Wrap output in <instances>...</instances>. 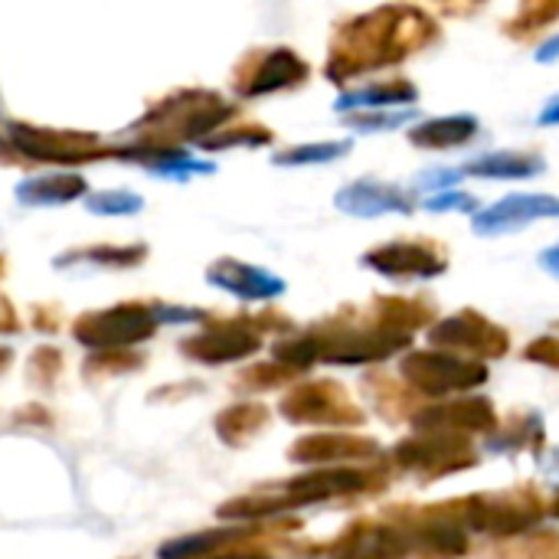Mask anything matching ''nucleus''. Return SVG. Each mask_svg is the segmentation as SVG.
<instances>
[{
	"label": "nucleus",
	"instance_id": "f257e3e1",
	"mask_svg": "<svg viewBox=\"0 0 559 559\" xmlns=\"http://www.w3.org/2000/svg\"><path fill=\"white\" fill-rule=\"evenodd\" d=\"M439 23L423 7L386 3L337 26L324 72L331 82L347 85L367 72L400 66L419 49L439 43Z\"/></svg>",
	"mask_w": 559,
	"mask_h": 559
},
{
	"label": "nucleus",
	"instance_id": "f03ea898",
	"mask_svg": "<svg viewBox=\"0 0 559 559\" xmlns=\"http://www.w3.org/2000/svg\"><path fill=\"white\" fill-rule=\"evenodd\" d=\"M357 311H341L314 328H308V341L314 347V364H341V367H364L383 364L409 347V337L383 331L370 318H354Z\"/></svg>",
	"mask_w": 559,
	"mask_h": 559
},
{
	"label": "nucleus",
	"instance_id": "7ed1b4c3",
	"mask_svg": "<svg viewBox=\"0 0 559 559\" xmlns=\"http://www.w3.org/2000/svg\"><path fill=\"white\" fill-rule=\"evenodd\" d=\"M459 521L468 531L514 540L527 531H537V524L547 518V504L534 485H518L511 491H491V495H468L459 498Z\"/></svg>",
	"mask_w": 559,
	"mask_h": 559
},
{
	"label": "nucleus",
	"instance_id": "20e7f679",
	"mask_svg": "<svg viewBox=\"0 0 559 559\" xmlns=\"http://www.w3.org/2000/svg\"><path fill=\"white\" fill-rule=\"evenodd\" d=\"M423 559H455L465 557L468 534L459 521V504H432V508H390L383 514Z\"/></svg>",
	"mask_w": 559,
	"mask_h": 559
},
{
	"label": "nucleus",
	"instance_id": "39448f33",
	"mask_svg": "<svg viewBox=\"0 0 559 559\" xmlns=\"http://www.w3.org/2000/svg\"><path fill=\"white\" fill-rule=\"evenodd\" d=\"M403 383L429 400H455V393H472L488 383V367L449 350H409L400 360Z\"/></svg>",
	"mask_w": 559,
	"mask_h": 559
},
{
	"label": "nucleus",
	"instance_id": "423d86ee",
	"mask_svg": "<svg viewBox=\"0 0 559 559\" xmlns=\"http://www.w3.org/2000/svg\"><path fill=\"white\" fill-rule=\"evenodd\" d=\"M393 465L416 475L419 481H439L478 465V449L472 439L445 432H416L393 445Z\"/></svg>",
	"mask_w": 559,
	"mask_h": 559
},
{
	"label": "nucleus",
	"instance_id": "0eeeda50",
	"mask_svg": "<svg viewBox=\"0 0 559 559\" xmlns=\"http://www.w3.org/2000/svg\"><path fill=\"white\" fill-rule=\"evenodd\" d=\"M282 416L295 426H331V429H360L367 413L350 400L337 380H311L285 393Z\"/></svg>",
	"mask_w": 559,
	"mask_h": 559
},
{
	"label": "nucleus",
	"instance_id": "6e6552de",
	"mask_svg": "<svg viewBox=\"0 0 559 559\" xmlns=\"http://www.w3.org/2000/svg\"><path fill=\"white\" fill-rule=\"evenodd\" d=\"M429 344L436 350H449V354H472L478 360H501L511 350V334L485 318L481 311H455L442 321H436L429 328Z\"/></svg>",
	"mask_w": 559,
	"mask_h": 559
},
{
	"label": "nucleus",
	"instance_id": "1a4fd4ad",
	"mask_svg": "<svg viewBox=\"0 0 559 559\" xmlns=\"http://www.w3.org/2000/svg\"><path fill=\"white\" fill-rule=\"evenodd\" d=\"M360 262L386 278H439L449 272V252L436 239H393L364 252Z\"/></svg>",
	"mask_w": 559,
	"mask_h": 559
},
{
	"label": "nucleus",
	"instance_id": "9d476101",
	"mask_svg": "<svg viewBox=\"0 0 559 559\" xmlns=\"http://www.w3.org/2000/svg\"><path fill=\"white\" fill-rule=\"evenodd\" d=\"M416 432H445V436H491L501 419L488 396H455L432 406H419L409 419Z\"/></svg>",
	"mask_w": 559,
	"mask_h": 559
},
{
	"label": "nucleus",
	"instance_id": "9b49d317",
	"mask_svg": "<svg viewBox=\"0 0 559 559\" xmlns=\"http://www.w3.org/2000/svg\"><path fill=\"white\" fill-rule=\"evenodd\" d=\"M386 488V475L380 468H321V472H305L285 485V495L295 498L298 504H318L331 498H357V495H373Z\"/></svg>",
	"mask_w": 559,
	"mask_h": 559
},
{
	"label": "nucleus",
	"instance_id": "f8f14e48",
	"mask_svg": "<svg viewBox=\"0 0 559 559\" xmlns=\"http://www.w3.org/2000/svg\"><path fill=\"white\" fill-rule=\"evenodd\" d=\"M324 550L331 559H406L413 554L406 537L386 518H360L347 524Z\"/></svg>",
	"mask_w": 559,
	"mask_h": 559
},
{
	"label": "nucleus",
	"instance_id": "ddd939ff",
	"mask_svg": "<svg viewBox=\"0 0 559 559\" xmlns=\"http://www.w3.org/2000/svg\"><path fill=\"white\" fill-rule=\"evenodd\" d=\"M537 219H559V197L550 193H508L504 200L485 206L472 216L478 236H508Z\"/></svg>",
	"mask_w": 559,
	"mask_h": 559
},
{
	"label": "nucleus",
	"instance_id": "4468645a",
	"mask_svg": "<svg viewBox=\"0 0 559 559\" xmlns=\"http://www.w3.org/2000/svg\"><path fill=\"white\" fill-rule=\"evenodd\" d=\"M311 75V66L295 52V49H265L259 52L249 69L239 75V92L255 98V95H272V92H285V88H295V85H305Z\"/></svg>",
	"mask_w": 559,
	"mask_h": 559
},
{
	"label": "nucleus",
	"instance_id": "2eb2a0df",
	"mask_svg": "<svg viewBox=\"0 0 559 559\" xmlns=\"http://www.w3.org/2000/svg\"><path fill=\"white\" fill-rule=\"evenodd\" d=\"M292 462L298 465H331L344 468V462H373L380 459V442L367 436H350V432H318L308 439H298L288 452Z\"/></svg>",
	"mask_w": 559,
	"mask_h": 559
},
{
	"label": "nucleus",
	"instance_id": "dca6fc26",
	"mask_svg": "<svg viewBox=\"0 0 559 559\" xmlns=\"http://www.w3.org/2000/svg\"><path fill=\"white\" fill-rule=\"evenodd\" d=\"M334 203L341 213L360 216V219H373V216H386V213H403V216L413 213V197L403 187L380 183V180L347 183L344 190H337Z\"/></svg>",
	"mask_w": 559,
	"mask_h": 559
},
{
	"label": "nucleus",
	"instance_id": "f3484780",
	"mask_svg": "<svg viewBox=\"0 0 559 559\" xmlns=\"http://www.w3.org/2000/svg\"><path fill=\"white\" fill-rule=\"evenodd\" d=\"M206 278L236 295V298H246V301H265V298H278L285 292V278L265 272V269H255V265H246V262H236V259H219L210 265Z\"/></svg>",
	"mask_w": 559,
	"mask_h": 559
},
{
	"label": "nucleus",
	"instance_id": "a211bd4d",
	"mask_svg": "<svg viewBox=\"0 0 559 559\" xmlns=\"http://www.w3.org/2000/svg\"><path fill=\"white\" fill-rule=\"evenodd\" d=\"M262 341L252 328H246L242 321L236 324H219L210 334L197 337L193 344H187V354L206 364H229V360H246L252 354H259Z\"/></svg>",
	"mask_w": 559,
	"mask_h": 559
},
{
	"label": "nucleus",
	"instance_id": "6ab92c4d",
	"mask_svg": "<svg viewBox=\"0 0 559 559\" xmlns=\"http://www.w3.org/2000/svg\"><path fill=\"white\" fill-rule=\"evenodd\" d=\"M413 102H419V88L409 79H383L360 88H347L334 108L344 115H357V111H393Z\"/></svg>",
	"mask_w": 559,
	"mask_h": 559
},
{
	"label": "nucleus",
	"instance_id": "aec40b11",
	"mask_svg": "<svg viewBox=\"0 0 559 559\" xmlns=\"http://www.w3.org/2000/svg\"><path fill=\"white\" fill-rule=\"evenodd\" d=\"M436 318V308L426 298H406V295H380L370 305V321L383 331L409 337L419 328H429Z\"/></svg>",
	"mask_w": 559,
	"mask_h": 559
},
{
	"label": "nucleus",
	"instance_id": "412c9836",
	"mask_svg": "<svg viewBox=\"0 0 559 559\" xmlns=\"http://www.w3.org/2000/svg\"><path fill=\"white\" fill-rule=\"evenodd\" d=\"M478 134V118L475 115H442L429 118L409 128V144L423 151H449L462 147Z\"/></svg>",
	"mask_w": 559,
	"mask_h": 559
},
{
	"label": "nucleus",
	"instance_id": "4be33fe9",
	"mask_svg": "<svg viewBox=\"0 0 559 559\" xmlns=\"http://www.w3.org/2000/svg\"><path fill=\"white\" fill-rule=\"evenodd\" d=\"M547 170V160L531 151H491L462 167V174L485 177V180H527Z\"/></svg>",
	"mask_w": 559,
	"mask_h": 559
},
{
	"label": "nucleus",
	"instance_id": "5701e85b",
	"mask_svg": "<svg viewBox=\"0 0 559 559\" xmlns=\"http://www.w3.org/2000/svg\"><path fill=\"white\" fill-rule=\"evenodd\" d=\"M547 442V426H544V416L540 413H514L508 416V423H501L485 449L495 452V455H514V452H540Z\"/></svg>",
	"mask_w": 559,
	"mask_h": 559
},
{
	"label": "nucleus",
	"instance_id": "b1692460",
	"mask_svg": "<svg viewBox=\"0 0 559 559\" xmlns=\"http://www.w3.org/2000/svg\"><path fill=\"white\" fill-rule=\"evenodd\" d=\"M154 328V318H147L144 311H108L102 318H92L82 328L85 344H134L141 337H147Z\"/></svg>",
	"mask_w": 559,
	"mask_h": 559
},
{
	"label": "nucleus",
	"instance_id": "393cba45",
	"mask_svg": "<svg viewBox=\"0 0 559 559\" xmlns=\"http://www.w3.org/2000/svg\"><path fill=\"white\" fill-rule=\"evenodd\" d=\"M364 390L370 393L373 406L380 416H386V423H403V419H413L419 406H413V390L390 380L386 373H367L364 377Z\"/></svg>",
	"mask_w": 559,
	"mask_h": 559
},
{
	"label": "nucleus",
	"instance_id": "a878e982",
	"mask_svg": "<svg viewBox=\"0 0 559 559\" xmlns=\"http://www.w3.org/2000/svg\"><path fill=\"white\" fill-rule=\"evenodd\" d=\"M249 534H255V527H223V531H210V534H197V537H183L177 544H167L160 550V559H190L203 557V554H216V550H233L239 540H246Z\"/></svg>",
	"mask_w": 559,
	"mask_h": 559
},
{
	"label": "nucleus",
	"instance_id": "bb28decb",
	"mask_svg": "<svg viewBox=\"0 0 559 559\" xmlns=\"http://www.w3.org/2000/svg\"><path fill=\"white\" fill-rule=\"evenodd\" d=\"M269 423V409L259 403H239L233 409H226L216 423V432L229 442V445H242L249 442L255 432H262Z\"/></svg>",
	"mask_w": 559,
	"mask_h": 559
},
{
	"label": "nucleus",
	"instance_id": "cd10ccee",
	"mask_svg": "<svg viewBox=\"0 0 559 559\" xmlns=\"http://www.w3.org/2000/svg\"><path fill=\"white\" fill-rule=\"evenodd\" d=\"M559 20V0H527L518 7V13L504 23V33L518 43L534 39L540 29L554 26Z\"/></svg>",
	"mask_w": 559,
	"mask_h": 559
},
{
	"label": "nucleus",
	"instance_id": "c85d7f7f",
	"mask_svg": "<svg viewBox=\"0 0 559 559\" xmlns=\"http://www.w3.org/2000/svg\"><path fill=\"white\" fill-rule=\"evenodd\" d=\"M298 508L295 498L288 495H252V498H236L229 504L219 508V518L226 521H262V518H275L282 511Z\"/></svg>",
	"mask_w": 559,
	"mask_h": 559
},
{
	"label": "nucleus",
	"instance_id": "c756f323",
	"mask_svg": "<svg viewBox=\"0 0 559 559\" xmlns=\"http://www.w3.org/2000/svg\"><path fill=\"white\" fill-rule=\"evenodd\" d=\"M350 141H318V144H301L292 151H282L278 157H272L278 167H301V164H331L341 160L344 154H350Z\"/></svg>",
	"mask_w": 559,
	"mask_h": 559
},
{
	"label": "nucleus",
	"instance_id": "7c9ffc66",
	"mask_svg": "<svg viewBox=\"0 0 559 559\" xmlns=\"http://www.w3.org/2000/svg\"><path fill=\"white\" fill-rule=\"evenodd\" d=\"M75 193H82V180L79 177H59V180H33L26 187H20V200L26 203H66Z\"/></svg>",
	"mask_w": 559,
	"mask_h": 559
},
{
	"label": "nucleus",
	"instance_id": "2f4dec72",
	"mask_svg": "<svg viewBox=\"0 0 559 559\" xmlns=\"http://www.w3.org/2000/svg\"><path fill=\"white\" fill-rule=\"evenodd\" d=\"M504 554H491V559H559V531H534L518 547H495Z\"/></svg>",
	"mask_w": 559,
	"mask_h": 559
},
{
	"label": "nucleus",
	"instance_id": "473e14b6",
	"mask_svg": "<svg viewBox=\"0 0 559 559\" xmlns=\"http://www.w3.org/2000/svg\"><path fill=\"white\" fill-rule=\"evenodd\" d=\"M419 111L416 108H393V111H357L347 115V124L357 131H396L409 121H416Z\"/></svg>",
	"mask_w": 559,
	"mask_h": 559
},
{
	"label": "nucleus",
	"instance_id": "72a5a7b5",
	"mask_svg": "<svg viewBox=\"0 0 559 559\" xmlns=\"http://www.w3.org/2000/svg\"><path fill=\"white\" fill-rule=\"evenodd\" d=\"M151 167H154V170H160V174L180 177V180H183V177H190V174H213V170H216L213 164H206V160H193V157H187V154H180V151L154 154Z\"/></svg>",
	"mask_w": 559,
	"mask_h": 559
},
{
	"label": "nucleus",
	"instance_id": "f704fd0d",
	"mask_svg": "<svg viewBox=\"0 0 559 559\" xmlns=\"http://www.w3.org/2000/svg\"><path fill=\"white\" fill-rule=\"evenodd\" d=\"M272 141V131L262 128V124H242V128H229L216 138H203L206 147H236V144H249V147H259V144H269Z\"/></svg>",
	"mask_w": 559,
	"mask_h": 559
},
{
	"label": "nucleus",
	"instance_id": "c9c22d12",
	"mask_svg": "<svg viewBox=\"0 0 559 559\" xmlns=\"http://www.w3.org/2000/svg\"><path fill=\"white\" fill-rule=\"evenodd\" d=\"M426 210L429 213H481V203L478 197L465 193V190H449V193H439V197H429L426 200Z\"/></svg>",
	"mask_w": 559,
	"mask_h": 559
},
{
	"label": "nucleus",
	"instance_id": "e433bc0d",
	"mask_svg": "<svg viewBox=\"0 0 559 559\" xmlns=\"http://www.w3.org/2000/svg\"><path fill=\"white\" fill-rule=\"evenodd\" d=\"M524 360L531 364H540V367H550V370H559V337H537L527 344L524 350Z\"/></svg>",
	"mask_w": 559,
	"mask_h": 559
},
{
	"label": "nucleus",
	"instance_id": "4c0bfd02",
	"mask_svg": "<svg viewBox=\"0 0 559 559\" xmlns=\"http://www.w3.org/2000/svg\"><path fill=\"white\" fill-rule=\"evenodd\" d=\"M465 174H462V167H442V170H426V174H419L416 177V190H442V193H449V187L452 183H459Z\"/></svg>",
	"mask_w": 559,
	"mask_h": 559
},
{
	"label": "nucleus",
	"instance_id": "58836bf2",
	"mask_svg": "<svg viewBox=\"0 0 559 559\" xmlns=\"http://www.w3.org/2000/svg\"><path fill=\"white\" fill-rule=\"evenodd\" d=\"M88 206L95 213H138L141 200L138 197H128V193H105V197H95Z\"/></svg>",
	"mask_w": 559,
	"mask_h": 559
},
{
	"label": "nucleus",
	"instance_id": "ea45409f",
	"mask_svg": "<svg viewBox=\"0 0 559 559\" xmlns=\"http://www.w3.org/2000/svg\"><path fill=\"white\" fill-rule=\"evenodd\" d=\"M537 262H540V269H544V272H550L554 278H559V242L557 246H550V249H544Z\"/></svg>",
	"mask_w": 559,
	"mask_h": 559
},
{
	"label": "nucleus",
	"instance_id": "a19ab883",
	"mask_svg": "<svg viewBox=\"0 0 559 559\" xmlns=\"http://www.w3.org/2000/svg\"><path fill=\"white\" fill-rule=\"evenodd\" d=\"M534 56H537V62H557L559 59V33L557 36H550V39H547V43H544V46H540Z\"/></svg>",
	"mask_w": 559,
	"mask_h": 559
},
{
	"label": "nucleus",
	"instance_id": "79ce46f5",
	"mask_svg": "<svg viewBox=\"0 0 559 559\" xmlns=\"http://www.w3.org/2000/svg\"><path fill=\"white\" fill-rule=\"evenodd\" d=\"M540 124H559V95L544 105V111H540Z\"/></svg>",
	"mask_w": 559,
	"mask_h": 559
},
{
	"label": "nucleus",
	"instance_id": "37998d69",
	"mask_svg": "<svg viewBox=\"0 0 559 559\" xmlns=\"http://www.w3.org/2000/svg\"><path fill=\"white\" fill-rule=\"evenodd\" d=\"M547 511H550V514H554V518L559 521V491L554 495V501H550V508H547Z\"/></svg>",
	"mask_w": 559,
	"mask_h": 559
}]
</instances>
